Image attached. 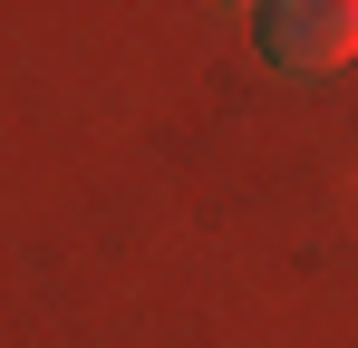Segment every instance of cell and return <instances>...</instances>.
<instances>
[{"mask_svg":"<svg viewBox=\"0 0 358 348\" xmlns=\"http://www.w3.org/2000/svg\"><path fill=\"white\" fill-rule=\"evenodd\" d=\"M252 49L281 78H329L358 58V0H262L252 10Z\"/></svg>","mask_w":358,"mask_h":348,"instance_id":"1","label":"cell"}]
</instances>
